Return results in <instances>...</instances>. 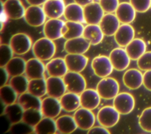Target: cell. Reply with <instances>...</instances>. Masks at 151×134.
<instances>
[{"label": "cell", "mask_w": 151, "mask_h": 134, "mask_svg": "<svg viewBox=\"0 0 151 134\" xmlns=\"http://www.w3.org/2000/svg\"><path fill=\"white\" fill-rule=\"evenodd\" d=\"M119 84L113 77L101 78L96 86V90L101 98L104 100L113 99L119 93Z\"/></svg>", "instance_id": "2"}, {"label": "cell", "mask_w": 151, "mask_h": 134, "mask_svg": "<svg viewBox=\"0 0 151 134\" xmlns=\"http://www.w3.org/2000/svg\"><path fill=\"white\" fill-rule=\"evenodd\" d=\"M8 19H9V18H8L6 13L4 11L3 6L1 5V14H0L1 22L4 23L5 24V23L8 21Z\"/></svg>", "instance_id": "50"}, {"label": "cell", "mask_w": 151, "mask_h": 134, "mask_svg": "<svg viewBox=\"0 0 151 134\" xmlns=\"http://www.w3.org/2000/svg\"><path fill=\"white\" fill-rule=\"evenodd\" d=\"M9 131L13 133H29L34 132V128L22 120L12 124Z\"/></svg>", "instance_id": "42"}, {"label": "cell", "mask_w": 151, "mask_h": 134, "mask_svg": "<svg viewBox=\"0 0 151 134\" xmlns=\"http://www.w3.org/2000/svg\"><path fill=\"white\" fill-rule=\"evenodd\" d=\"M28 92L38 97H42L47 94L46 79H35L29 80Z\"/></svg>", "instance_id": "36"}, {"label": "cell", "mask_w": 151, "mask_h": 134, "mask_svg": "<svg viewBox=\"0 0 151 134\" xmlns=\"http://www.w3.org/2000/svg\"><path fill=\"white\" fill-rule=\"evenodd\" d=\"M114 70L123 71L127 68L130 63V58L125 49L117 47L111 51L109 55Z\"/></svg>", "instance_id": "11"}, {"label": "cell", "mask_w": 151, "mask_h": 134, "mask_svg": "<svg viewBox=\"0 0 151 134\" xmlns=\"http://www.w3.org/2000/svg\"><path fill=\"white\" fill-rule=\"evenodd\" d=\"M29 79L24 74L11 77L9 84L15 90L18 95L28 90Z\"/></svg>", "instance_id": "37"}, {"label": "cell", "mask_w": 151, "mask_h": 134, "mask_svg": "<svg viewBox=\"0 0 151 134\" xmlns=\"http://www.w3.org/2000/svg\"><path fill=\"white\" fill-rule=\"evenodd\" d=\"M86 24H99L104 15V11L99 2H93L83 7Z\"/></svg>", "instance_id": "13"}, {"label": "cell", "mask_w": 151, "mask_h": 134, "mask_svg": "<svg viewBox=\"0 0 151 134\" xmlns=\"http://www.w3.org/2000/svg\"><path fill=\"white\" fill-rule=\"evenodd\" d=\"M73 117L78 128L83 130H89L96 122V116L91 110L83 107L74 112Z\"/></svg>", "instance_id": "9"}, {"label": "cell", "mask_w": 151, "mask_h": 134, "mask_svg": "<svg viewBox=\"0 0 151 134\" xmlns=\"http://www.w3.org/2000/svg\"><path fill=\"white\" fill-rule=\"evenodd\" d=\"M120 115L113 106H104L98 111L96 119L100 125L106 128H110L118 123Z\"/></svg>", "instance_id": "5"}, {"label": "cell", "mask_w": 151, "mask_h": 134, "mask_svg": "<svg viewBox=\"0 0 151 134\" xmlns=\"http://www.w3.org/2000/svg\"><path fill=\"white\" fill-rule=\"evenodd\" d=\"M91 66L94 74L100 78L109 77L114 69L109 57L104 55H99L93 58Z\"/></svg>", "instance_id": "6"}, {"label": "cell", "mask_w": 151, "mask_h": 134, "mask_svg": "<svg viewBox=\"0 0 151 134\" xmlns=\"http://www.w3.org/2000/svg\"><path fill=\"white\" fill-rule=\"evenodd\" d=\"M65 24V22L60 18H50L43 26L44 36L53 41L63 38Z\"/></svg>", "instance_id": "8"}, {"label": "cell", "mask_w": 151, "mask_h": 134, "mask_svg": "<svg viewBox=\"0 0 151 134\" xmlns=\"http://www.w3.org/2000/svg\"><path fill=\"white\" fill-rule=\"evenodd\" d=\"M99 4L106 13H114L119 5V0H99Z\"/></svg>", "instance_id": "45"}, {"label": "cell", "mask_w": 151, "mask_h": 134, "mask_svg": "<svg viewBox=\"0 0 151 134\" xmlns=\"http://www.w3.org/2000/svg\"><path fill=\"white\" fill-rule=\"evenodd\" d=\"M140 127L145 132H151V107L145 109L139 119Z\"/></svg>", "instance_id": "40"}, {"label": "cell", "mask_w": 151, "mask_h": 134, "mask_svg": "<svg viewBox=\"0 0 151 134\" xmlns=\"http://www.w3.org/2000/svg\"><path fill=\"white\" fill-rule=\"evenodd\" d=\"M120 22L113 13H106L104 15L99 26L104 35L113 36L120 25Z\"/></svg>", "instance_id": "22"}, {"label": "cell", "mask_w": 151, "mask_h": 134, "mask_svg": "<svg viewBox=\"0 0 151 134\" xmlns=\"http://www.w3.org/2000/svg\"><path fill=\"white\" fill-rule=\"evenodd\" d=\"M64 60L68 71L81 73L87 66L88 58L84 54H67Z\"/></svg>", "instance_id": "19"}, {"label": "cell", "mask_w": 151, "mask_h": 134, "mask_svg": "<svg viewBox=\"0 0 151 134\" xmlns=\"http://www.w3.org/2000/svg\"><path fill=\"white\" fill-rule=\"evenodd\" d=\"M80 98L81 107L91 110L99 106L101 99L96 89H86L80 94Z\"/></svg>", "instance_id": "21"}, {"label": "cell", "mask_w": 151, "mask_h": 134, "mask_svg": "<svg viewBox=\"0 0 151 134\" xmlns=\"http://www.w3.org/2000/svg\"><path fill=\"white\" fill-rule=\"evenodd\" d=\"M45 71V66L42 61L35 57L26 61L25 74L29 80L44 78Z\"/></svg>", "instance_id": "15"}, {"label": "cell", "mask_w": 151, "mask_h": 134, "mask_svg": "<svg viewBox=\"0 0 151 134\" xmlns=\"http://www.w3.org/2000/svg\"><path fill=\"white\" fill-rule=\"evenodd\" d=\"M62 107L60 100L51 96H47L41 100V111L44 117L54 119L61 113Z\"/></svg>", "instance_id": "12"}, {"label": "cell", "mask_w": 151, "mask_h": 134, "mask_svg": "<svg viewBox=\"0 0 151 134\" xmlns=\"http://www.w3.org/2000/svg\"><path fill=\"white\" fill-rule=\"evenodd\" d=\"M1 2L9 19H19L24 18L26 9L21 0H6L4 2Z\"/></svg>", "instance_id": "16"}, {"label": "cell", "mask_w": 151, "mask_h": 134, "mask_svg": "<svg viewBox=\"0 0 151 134\" xmlns=\"http://www.w3.org/2000/svg\"><path fill=\"white\" fill-rule=\"evenodd\" d=\"M14 53L9 44H2L0 45V67H5L13 57Z\"/></svg>", "instance_id": "41"}, {"label": "cell", "mask_w": 151, "mask_h": 134, "mask_svg": "<svg viewBox=\"0 0 151 134\" xmlns=\"http://www.w3.org/2000/svg\"><path fill=\"white\" fill-rule=\"evenodd\" d=\"M59 100L62 109L67 112H75L81 106L80 94L76 93L65 92Z\"/></svg>", "instance_id": "27"}, {"label": "cell", "mask_w": 151, "mask_h": 134, "mask_svg": "<svg viewBox=\"0 0 151 134\" xmlns=\"http://www.w3.org/2000/svg\"><path fill=\"white\" fill-rule=\"evenodd\" d=\"M9 45L14 54L21 55L27 53L32 48V41L28 34L19 32L11 37Z\"/></svg>", "instance_id": "3"}, {"label": "cell", "mask_w": 151, "mask_h": 134, "mask_svg": "<svg viewBox=\"0 0 151 134\" xmlns=\"http://www.w3.org/2000/svg\"><path fill=\"white\" fill-rule=\"evenodd\" d=\"M24 18L29 25L37 27L45 24L47 16L42 6L30 5L26 8Z\"/></svg>", "instance_id": "10"}, {"label": "cell", "mask_w": 151, "mask_h": 134, "mask_svg": "<svg viewBox=\"0 0 151 134\" xmlns=\"http://www.w3.org/2000/svg\"><path fill=\"white\" fill-rule=\"evenodd\" d=\"M57 131L63 134H70L78 128L73 116L64 115L55 120Z\"/></svg>", "instance_id": "30"}, {"label": "cell", "mask_w": 151, "mask_h": 134, "mask_svg": "<svg viewBox=\"0 0 151 134\" xmlns=\"http://www.w3.org/2000/svg\"><path fill=\"white\" fill-rule=\"evenodd\" d=\"M113 106L120 115H127L133 110L135 100L133 96L128 92L119 93L113 99Z\"/></svg>", "instance_id": "7"}, {"label": "cell", "mask_w": 151, "mask_h": 134, "mask_svg": "<svg viewBox=\"0 0 151 134\" xmlns=\"http://www.w3.org/2000/svg\"><path fill=\"white\" fill-rule=\"evenodd\" d=\"M104 35L99 24H87L84 27L83 36L91 45H96L100 44L103 41Z\"/></svg>", "instance_id": "29"}, {"label": "cell", "mask_w": 151, "mask_h": 134, "mask_svg": "<svg viewBox=\"0 0 151 134\" xmlns=\"http://www.w3.org/2000/svg\"><path fill=\"white\" fill-rule=\"evenodd\" d=\"M18 95L9 84H5L0 87V98L5 106L15 103L18 100Z\"/></svg>", "instance_id": "38"}, {"label": "cell", "mask_w": 151, "mask_h": 134, "mask_svg": "<svg viewBox=\"0 0 151 134\" xmlns=\"http://www.w3.org/2000/svg\"><path fill=\"white\" fill-rule=\"evenodd\" d=\"M135 31L130 24H122L114 35L116 43L121 47H125L134 38Z\"/></svg>", "instance_id": "17"}, {"label": "cell", "mask_w": 151, "mask_h": 134, "mask_svg": "<svg viewBox=\"0 0 151 134\" xmlns=\"http://www.w3.org/2000/svg\"><path fill=\"white\" fill-rule=\"evenodd\" d=\"M122 79L126 87L130 90H136L143 84V74L138 69L130 68L124 72Z\"/></svg>", "instance_id": "20"}, {"label": "cell", "mask_w": 151, "mask_h": 134, "mask_svg": "<svg viewBox=\"0 0 151 134\" xmlns=\"http://www.w3.org/2000/svg\"><path fill=\"white\" fill-rule=\"evenodd\" d=\"M47 94L49 96L60 99L67 91L63 77L49 76L46 79Z\"/></svg>", "instance_id": "18"}, {"label": "cell", "mask_w": 151, "mask_h": 134, "mask_svg": "<svg viewBox=\"0 0 151 134\" xmlns=\"http://www.w3.org/2000/svg\"><path fill=\"white\" fill-rule=\"evenodd\" d=\"M43 117L41 110L29 109L24 110L22 120L27 124L34 127Z\"/></svg>", "instance_id": "39"}, {"label": "cell", "mask_w": 151, "mask_h": 134, "mask_svg": "<svg viewBox=\"0 0 151 134\" xmlns=\"http://www.w3.org/2000/svg\"><path fill=\"white\" fill-rule=\"evenodd\" d=\"M136 12L144 13L151 7V0H129Z\"/></svg>", "instance_id": "44"}, {"label": "cell", "mask_w": 151, "mask_h": 134, "mask_svg": "<svg viewBox=\"0 0 151 134\" xmlns=\"http://www.w3.org/2000/svg\"><path fill=\"white\" fill-rule=\"evenodd\" d=\"M84 27L82 23L68 21L65 22L63 29V37L66 40L81 37L83 35Z\"/></svg>", "instance_id": "32"}, {"label": "cell", "mask_w": 151, "mask_h": 134, "mask_svg": "<svg viewBox=\"0 0 151 134\" xmlns=\"http://www.w3.org/2000/svg\"><path fill=\"white\" fill-rule=\"evenodd\" d=\"M65 6L64 0H47L42 8L47 18L57 19L64 15Z\"/></svg>", "instance_id": "23"}, {"label": "cell", "mask_w": 151, "mask_h": 134, "mask_svg": "<svg viewBox=\"0 0 151 134\" xmlns=\"http://www.w3.org/2000/svg\"><path fill=\"white\" fill-rule=\"evenodd\" d=\"M47 1V0H26L27 2L30 5H37V6L43 5V4Z\"/></svg>", "instance_id": "49"}, {"label": "cell", "mask_w": 151, "mask_h": 134, "mask_svg": "<svg viewBox=\"0 0 151 134\" xmlns=\"http://www.w3.org/2000/svg\"><path fill=\"white\" fill-rule=\"evenodd\" d=\"M74 2L81 5L82 6H84L93 2H94V0H74Z\"/></svg>", "instance_id": "51"}, {"label": "cell", "mask_w": 151, "mask_h": 134, "mask_svg": "<svg viewBox=\"0 0 151 134\" xmlns=\"http://www.w3.org/2000/svg\"><path fill=\"white\" fill-rule=\"evenodd\" d=\"M88 134H110L109 130L105 127L102 126H93L87 132Z\"/></svg>", "instance_id": "46"}, {"label": "cell", "mask_w": 151, "mask_h": 134, "mask_svg": "<svg viewBox=\"0 0 151 134\" xmlns=\"http://www.w3.org/2000/svg\"><path fill=\"white\" fill-rule=\"evenodd\" d=\"M34 128L38 134H54L57 130L55 120L48 117H43Z\"/></svg>", "instance_id": "35"}, {"label": "cell", "mask_w": 151, "mask_h": 134, "mask_svg": "<svg viewBox=\"0 0 151 134\" xmlns=\"http://www.w3.org/2000/svg\"><path fill=\"white\" fill-rule=\"evenodd\" d=\"M90 45V43L81 36L66 40L64 48L67 54H84L89 50Z\"/></svg>", "instance_id": "14"}, {"label": "cell", "mask_w": 151, "mask_h": 134, "mask_svg": "<svg viewBox=\"0 0 151 134\" xmlns=\"http://www.w3.org/2000/svg\"><path fill=\"white\" fill-rule=\"evenodd\" d=\"M9 75L4 67H0V86L6 84Z\"/></svg>", "instance_id": "48"}, {"label": "cell", "mask_w": 151, "mask_h": 134, "mask_svg": "<svg viewBox=\"0 0 151 134\" xmlns=\"http://www.w3.org/2000/svg\"><path fill=\"white\" fill-rule=\"evenodd\" d=\"M24 109L18 103H14L5 106L4 114L12 124L22 121Z\"/></svg>", "instance_id": "33"}, {"label": "cell", "mask_w": 151, "mask_h": 134, "mask_svg": "<svg viewBox=\"0 0 151 134\" xmlns=\"http://www.w3.org/2000/svg\"><path fill=\"white\" fill-rule=\"evenodd\" d=\"M63 79L67 91L80 94L86 89V80L80 73L68 71Z\"/></svg>", "instance_id": "4"}, {"label": "cell", "mask_w": 151, "mask_h": 134, "mask_svg": "<svg viewBox=\"0 0 151 134\" xmlns=\"http://www.w3.org/2000/svg\"><path fill=\"white\" fill-rule=\"evenodd\" d=\"M64 16L68 21L86 23L83 6L76 2L68 4L65 6Z\"/></svg>", "instance_id": "26"}, {"label": "cell", "mask_w": 151, "mask_h": 134, "mask_svg": "<svg viewBox=\"0 0 151 134\" xmlns=\"http://www.w3.org/2000/svg\"><path fill=\"white\" fill-rule=\"evenodd\" d=\"M138 68L142 71L151 70V51H146L137 60Z\"/></svg>", "instance_id": "43"}, {"label": "cell", "mask_w": 151, "mask_h": 134, "mask_svg": "<svg viewBox=\"0 0 151 134\" xmlns=\"http://www.w3.org/2000/svg\"><path fill=\"white\" fill-rule=\"evenodd\" d=\"M146 44L141 38H134L125 47V50L132 60H137L146 51Z\"/></svg>", "instance_id": "28"}, {"label": "cell", "mask_w": 151, "mask_h": 134, "mask_svg": "<svg viewBox=\"0 0 151 134\" xmlns=\"http://www.w3.org/2000/svg\"><path fill=\"white\" fill-rule=\"evenodd\" d=\"M143 84L147 90L151 91V70L144 73Z\"/></svg>", "instance_id": "47"}, {"label": "cell", "mask_w": 151, "mask_h": 134, "mask_svg": "<svg viewBox=\"0 0 151 134\" xmlns=\"http://www.w3.org/2000/svg\"><path fill=\"white\" fill-rule=\"evenodd\" d=\"M115 15L120 23L130 24L136 18V11L130 2H123L119 4Z\"/></svg>", "instance_id": "25"}, {"label": "cell", "mask_w": 151, "mask_h": 134, "mask_svg": "<svg viewBox=\"0 0 151 134\" xmlns=\"http://www.w3.org/2000/svg\"><path fill=\"white\" fill-rule=\"evenodd\" d=\"M10 77L25 74L26 61L20 57H13L4 67Z\"/></svg>", "instance_id": "31"}, {"label": "cell", "mask_w": 151, "mask_h": 134, "mask_svg": "<svg viewBox=\"0 0 151 134\" xmlns=\"http://www.w3.org/2000/svg\"><path fill=\"white\" fill-rule=\"evenodd\" d=\"M34 57L41 61L50 60L56 52V45L53 40L45 37L36 40L32 47Z\"/></svg>", "instance_id": "1"}, {"label": "cell", "mask_w": 151, "mask_h": 134, "mask_svg": "<svg viewBox=\"0 0 151 134\" xmlns=\"http://www.w3.org/2000/svg\"><path fill=\"white\" fill-rule=\"evenodd\" d=\"M46 71L49 76L63 77L68 71L64 58L57 57L51 59L45 65Z\"/></svg>", "instance_id": "24"}, {"label": "cell", "mask_w": 151, "mask_h": 134, "mask_svg": "<svg viewBox=\"0 0 151 134\" xmlns=\"http://www.w3.org/2000/svg\"><path fill=\"white\" fill-rule=\"evenodd\" d=\"M17 100L24 110L29 109H41V100L40 98L31 94L28 91L19 94Z\"/></svg>", "instance_id": "34"}, {"label": "cell", "mask_w": 151, "mask_h": 134, "mask_svg": "<svg viewBox=\"0 0 151 134\" xmlns=\"http://www.w3.org/2000/svg\"><path fill=\"white\" fill-rule=\"evenodd\" d=\"M150 8H151V7H150Z\"/></svg>", "instance_id": "52"}]
</instances>
